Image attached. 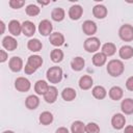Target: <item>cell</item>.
<instances>
[{"mask_svg":"<svg viewBox=\"0 0 133 133\" xmlns=\"http://www.w3.org/2000/svg\"><path fill=\"white\" fill-rule=\"evenodd\" d=\"M125 66L122 60L111 59L107 64V73L112 77H118L124 73Z\"/></svg>","mask_w":133,"mask_h":133,"instance_id":"6da1fadb","label":"cell"},{"mask_svg":"<svg viewBox=\"0 0 133 133\" xmlns=\"http://www.w3.org/2000/svg\"><path fill=\"white\" fill-rule=\"evenodd\" d=\"M47 80L50 83H59L62 79V70L60 66H51L48 69L47 74H46Z\"/></svg>","mask_w":133,"mask_h":133,"instance_id":"7a4b0ae2","label":"cell"},{"mask_svg":"<svg viewBox=\"0 0 133 133\" xmlns=\"http://www.w3.org/2000/svg\"><path fill=\"white\" fill-rule=\"evenodd\" d=\"M118 36L124 42L133 41V26L130 24H124L118 29Z\"/></svg>","mask_w":133,"mask_h":133,"instance_id":"3957f363","label":"cell"},{"mask_svg":"<svg viewBox=\"0 0 133 133\" xmlns=\"http://www.w3.org/2000/svg\"><path fill=\"white\" fill-rule=\"evenodd\" d=\"M84 50L88 53H95L100 49L101 46V42L98 37L96 36H90L88 38L85 39L84 42Z\"/></svg>","mask_w":133,"mask_h":133,"instance_id":"277c9868","label":"cell"},{"mask_svg":"<svg viewBox=\"0 0 133 133\" xmlns=\"http://www.w3.org/2000/svg\"><path fill=\"white\" fill-rule=\"evenodd\" d=\"M15 87L18 91H21V92H26L30 89L31 87V83L30 81L25 78V77H18L15 81Z\"/></svg>","mask_w":133,"mask_h":133,"instance_id":"5b68a950","label":"cell"},{"mask_svg":"<svg viewBox=\"0 0 133 133\" xmlns=\"http://www.w3.org/2000/svg\"><path fill=\"white\" fill-rule=\"evenodd\" d=\"M52 30H53V26L52 23L49 20H43L39 22L38 24V31L42 35L47 36V35H51L52 34Z\"/></svg>","mask_w":133,"mask_h":133,"instance_id":"8992f818","label":"cell"},{"mask_svg":"<svg viewBox=\"0 0 133 133\" xmlns=\"http://www.w3.org/2000/svg\"><path fill=\"white\" fill-rule=\"evenodd\" d=\"M97 24L90 20H86L83 22L82 24V31L83 33H85L86 35H89V36H92L96 32H97Z\"/></svg>","mask_w":133,"mask_h":133,"instance_id":"52a82bcc","label":"cell"},{"mask_svg":"<svg viewBox=\"0 0 133 133\" xmlns=\"http://www.w3.org/2000/svg\"><path fill=\"white\" fill-rule=\"evenodd\" d=\"M125 124H126V118L122 113H115L111 118V125L116 130L123 129L125 127Z\"/></svg>","mask_w":133,"mask_h":133,"instance_id":"ba28073f","label":"cell"},{"mask_svg":"<svg viewBox=\"0 0 133 133\" xmlns=\"http://www.w3.org/2000/svg\"><path fill=\"white\" fill-rule=\"evenodd\" d=\"M8 66H9V69H10L12 72H15V73L20 72V71L23 69V60H22V58L19 57V56H14V57H11V58L9 59V61H8Z\"/></svg>","mask_w":133,"mask_h":133,"instance_id":"9c48e42d","label":"cell"},{"mask_svg":"<svg viewBox=\"0 0 133 133\" xmlns=\"http://www.w3.org/2000/svg\"><path fill=\"white\" fill-rule=\"evenodd\" d=\"M2 46H3V48H5L8 51H14L18 47V42H17V39L14 36L7 35V36L3 37V39H2Z\"/></svg>","mask_w":133,"mask_h":133,"instance_id":"30bf717a","label":"cell"},{"mask_svg":"<svg viewBox=\"0 0 133 133\" xmlns=\"http://www.w3.org/2000/svg\"><path fill=\"white\" fill-rule=\"evenodd\" d=\"M22 33L25 36H32L35 33V25L31 21H24L22 23Z\"/></svg>","mask_w":133,"mask_h":133,"instance_id":"8fae6325","label":"cell"},{"mask_svg":"<svg viewBox=\"0 0 133 133\" xmlns=\"http://www.w3.org/2000/svg\"><path fill=\"white\" fill-rule=\"evenodd\" d=\"M57 96H58V90L55 86H50L48 91L44 95V100L47 102V103H54L56 100H57Z\"/></svg>","mask_w":133,"mask_h":133,"instance_id":"7c38bea8","label":"cell"},{"mask_svg":"<svg viewBox=\"0 0 133 133\" xmlns=\"http://www.w3.org/2000/svg\"><path fill=\"white\" fill-rule=\"evenodd\" d=\"M8 31L14 36L20 35L22 32V24H20V22L18 20H11L8 23Z\"/></svg>","mask_w":133,"mask_h":133,"instance_id":"4fadbf2b","label":"cell"},{"mask_svg":"<svg viewBox=\"0 0 133 133\" xmlns=\"http://www.w3.org/2000/svg\"><path fill=\"white\" fill-rule=\"evenodd\" d=\"M49 41H50L51 45H53L55 47H59L64 44V36L60 32H53L49 36Z\"/></svg>","mask_w":133,"mask_h":133,"instance_id":"5bb4252c","label":"cell"},{"mask_svg":"<svg viewBox=\"0 0 133 133\" xmlns=\"http://www.w3.org/2000/svg\"><path fill=\"white\" fill-rule=\"evenodd\" d=\"M83 8L80 5H72L69 9V17L72 20H79L82 17Z\"/></svg>","mask_w":133,"mask_h":133,"instance_id":"9a60e30c","label":"cell"},{"mask_svg":"<svg viewBox=\"0 0 133 133\" xmlns=\"http://www.w3.org/2000/svg\"><path fill=\"white\" fill-rule=\"evenodd\" d=\"M92 15L97 19H104L107 16V8L102 4H97L92 8Z\"/></svg>","mask_w":133,"mask_h":133,"instance_id":"2e32d148","label":"cell"},{"mask_svg":"<svg viewBox=\"0 0 133 133\" xmlns=\"http://www.w3.org/2000/svg\"><path fill=\"white\" fill-rule=\"evenodd\" d=\"M109 98L113 101H118L123 98V95H124V91H123V88L119 87V86H112L110 89H109Z\"/></svg>","mask_w":133,"mask_h":133,"instance_id":"e0dca14e","label":"cell"},{"mask_svg":"<svg viewBox=\"0 0 133 133\" xmlns=\"http://www.w3.org/2000/svg\"><path fill=\"white\" fill-rule=\"evenodd\" d=\"M92 84H94V80H92V78H91L90 76H88V75L82 76V77L80 78V80H79V87H80L81 89H83V90L89 89V88L92 86Z\"/></svg>","mask_w":133,"mask_h":133,"instance_id":"ac0fdd59","label":"cell"},{"mask_svg":"<svg viewBox=\"0 0 133 133\" xmlns=\"http://www.w3.org/2000/svg\"><path fill=\"white\" fill-rule=\"evenodd\" d=\"M118 55L123 59H130L131 57H133V47L129 45L121 47V49L118 50Z\"/></svg>","mask_w":133,"mask_h":133,"instance_id":"d6986e66","label":"cell"},{"mask_svg":"<svg viewBox=\"0 0 133 133\" xmlns=\"http://www.w3.org/2000/svg\"><path fill=\"white\" fill-rule=\"evenodd\" d=\"M38 105H39V99L34 95L28 96L26 98V100H25V106L30 110L36 109Z\"/></svg>","mask_w":133,"mask_h":133,"instance_id":"ffe728a7","label":"cell"},{"mask_svg":"<svg viewBox=\"0 0 133 133\" xmlns=\"http://www.w3.org/2000/svg\"><path fill=\"white\" fill-rule=\"evenodd\" d=\"M121 109L125 114H132L133 113V100L128 98L122 101Z\"/></svg>","mask_w":133,"mask_h":133,"instance_id":"44dd1931","label":"cell"},{"mask_svg":"<svg viewBox=\"0 0 133 133\" xmlns=\"http://www.w3.org/2000/svg\"><path fill=\"white\" fill-rule=\"evenodd\" d=\"M49 85H48V83L45 81V80H38V81H36V83L34 84V90H35V92L37 94V95H45L47 91H48V89H49Z\"/></svg>","mask_w":133,"mask_h":133,"instance_id":"7402d4cb","label":"cell"},{"mask_svg":"<svg viewBox=\"0 0 133 133\" xmlns=\"http://www.w3.org/2000/svg\"><path fill=\"white\" fill-rule=\"evenodd\" d=\"M64 16H65L64 9L61 7H55L51 12V18L55 22H61L64 19Z\"/></svg>","mask_w":133,"mask_h":133,"instance_id":"603a6c76","label":"cell"},{"mask_svg":"<svg viewBox=\"0 0 133 133\" xmlns=\"http://www.w3.org/2000/svg\"><path fill=\"white\" fill-rule=\"evenodd\" d=\"M27 48H28L30 51H32V52H38V51L42 50L43 44H42V42H41L39 39H37V38H31V39H29L28 43H27Z\"/></svg>","mask_w":133,"mask_h":133,"instance_id":"cb8c5ba5","label":"cell"},{"mask_svg":"<svg viewBox=\"0 0 133 133\" xmlns=\"http://www.w3.org/2000/svg\"><path fill=\"white\" fill-rule=\"evenodd\" d=\"M76 96H77L76 90H75L74 88H72V87H66V88H64V89L61 91V97H62V99H63L64 101H68V102L75 100Z\"/></svg>","mask_w":133,"mask_h":133,"instance_id":"d4e9b609","label":"cell"},{"mask_svg":"<svg viewBox=\"0 0 133 133\" xmlns=\"http://www.w3.org/2000/svg\"><path fill=\"white\" fill-rule=\"evenodd\" d=\"M107 60V56L102 53V52H97L94 56H92V63L96 65V66H102L105 64Z\"/></svg>","mask_w":133,"mask_h":133,"instance_id":"484cf974","label":"cell"},{"mask_svg":"<svg viewBox=\"0 0 133 133\" xmlns=\"http://www.w3.org/2000/svg\"><path fill=\"white\" fill-rule=\"evenodd\" d=\"M84 65H85V61H84V59H83L82 57H80V56H77V57L73 58V60L71 61V66H72V69H73L74 71H76V72H79V71L83 70Z\"/></svg>","mask_w":133,"mask_h":133,"instance_id":"4316f807","label":"cell"},{"mask_svg":"<svg viewBox=\"0 0 133 133\" xmlns=\"http://www.w3.org/2000/svg\"><path fill=\"white\" fill-rule=\"evenodd\" d=\"M27 64L31 65L35 70H37L42 64H43V58L38 55H30L27 60Z\"/></svg>","mask_w":133,"mask_h":133,"instance_id":"83f0119b","label":"cell"},{"mask_svg":"<svg viewBox=\"0 0 133 133\" xmlns=\"http://www.w3.org/2000/svg\"><path fill=\"white\" fill-rule=\"evenodd\" d=\"M116 52V47L113 43H105L102 46V53H104L106 56H112Z\"/></svg>","mask_w":133,"mask_h":133,"instance_id":"f1b7e54d","label":"cell"},{"mask_svg":"<svg viewBox=\"0 0 133 133\" xmlns=\"http://www.w3.org/2000/svg\"><path fill=\"white\" fill-rule=\"evenodd\" d=\"M91 92H92V96H94L96 99H98V100H102V99H104V98L106 97V95H107L106 89H105L103 86H101V85H97V86H95V87L92 88Z\"/></svg>","mask_w":133,"mask_h":133,"instance_id":"f546056e","label":"cell"},{"mask_svg":"<svg viewBox=\"0 0 133 133\" xmlns=\"http://www.w3.org/2000/svg\"><path fill=\"white\" fill-rule=\"evenodd\" d=\"M53 122V114L49 111H44L39 114V123L44 126H48Z\"/></svg>","mask_w":133,"mask_h":133,"instance_id":"4dcf8cb0","label":"cell"},{"mask_svg":"<svg viewBox=\"0 0 133 133\" xmlns=\"http://www.w3.org/2000/svg\"><path fill=\"white\" fill-rule=\"evenodd\" d=\"M50 57H51V60L53 62L58 63L63 59V52L60 49H54V50L51 51Z\"/></svg>","mask_w":133,"mask_h":133,"instance_id":"1f68e13d","label":"cell"},{"mask_svg":"<svg viewBox=\"0 0 133 133\" xmlns=\"http://www.w3.org/2000/svg\"><path fill=\"white\" fill-rule=\"evenodd\" d=\"M72 133H84L85 132V125L81 121H76L71 126Z\"/></svg>","mask_w":133,"mask_h":133,"instance_id":"d6a6232c","label":"cell"},{"mask_svg":"<svg viewBox=\"0 0 133 133\" xmlns=\"http://www.w3.org/2000/svg\"><path fill=\"white\" fill-rule=\"evenodd\" d=\"M25 11H26V14H27L28 16H30V17H35V16H37V15L39 14L41 8H39L38 6H36V5H34V4H29V5H27V7L25 8Z\"/></svg>","mask_w":133,"mask_h":133,"instance_id":"836d02e7","label":"cell"},{"mask_svg":"<svg viewBox=\"0 0 133 133\" xmlns=\"http://www.w3.org/2000/svg\"><path fill=\"white\" fill-rule=\"evenodd\" d=\"M85 132L86 133H99L100 127L96 123H88L85 125Z\"/></svg>","mask_w":133,"mask_h":133,"instance_id":"e575fe53","label":"cell"},{"mask_svg":"<svg viewBox=\"0 0 133 133\" xmlns=\"http://www.w3.org/2000/svg\"><path fill=\"white\" fill-rule=\"evenodd\" d=\"M8 4H9V6H10L11 8L19 9V8H21V7L25 4V1H23V0H10V1L8 2Z\"/></svg>","mask_w":133,"mask_h":133,"instance_id":"d590c367","label":"cell"},{"mask_svg":"<svg viewBox=\"0 0 133 133\" xmlns=\"http://www.w3.org/2000/svg\"><path fill=\"white\" fill-rule=\"evenodd\" d=\"M126 87H127L128 90L133 91V76H131V77H129L127 79V81H126Z\"/></svg>","mask_w":133,"mask_h":133,"instance_id":"8d00e7d4","label":"cell"},{"mask_svg":"<svg viewBox=\"0 0 133 133\" xmlns=\"http://www.w3.org/2000/svg\"><path fill=\"white\" fill-rule=\"evenodd\" d=\"M24 71H25V74H27V75H30V74H33L36 70L34 69V68H32L31 65H29V64H25V68H24Z\"/></svg>","mask_w":133,"mask_h":133,"instance_id":"74e56055","label":"cell"},{"mask_svg":"<svg viewBox=\"0 0 133 133\" xmlns=\"http://www.w3.org/2000/svg\"><path fill=\"white\" fill-rule=\"evenodd\" d=\"M7 59V53L4 50H0V62H4Z\"/></svg>","mask_w":133,"mask_h":133,"instance_id":"f35d334b","label":"cell"},{"mask_svg":"<svg viewBox=\"0 0 133 133\" xmlns=\"http://www.w3.org/2000/svg\"><path fill=\"white\" fill-rule=\"evenodd\" d=\"M55 133H69V130H68L65 127H60V128H58V129L56 130Z\"/></svg>","mask_w":133,"mask_h":133,"instance_id":"ab89813d","label":"cell"},{"mask_svg":"<svg viewBox=\"0 0 133 133\" xmlns=\"http://www.w3.org/2000/svg\"><path fill=\"white\" fill-rule=\"evenodd\" d=\"M124 133H133V126H127L124 130Z\"/></svg>","mask_w":133,"mask_h":133,"instance_id":"60d3db41","label":"cell"},{"mask_svg":"<svg viewBox=\"0 0 133 133\" xmlns=\"http://www.w3.org/2000/svg\"><path fill=\"white\" fill-rule=\"evenodd\" d=\"M0 25H1V33L4 32V28H5V24L3 21H0Z\"/></svg>","mask_w":133,"mask_h":133,"instance_id":"b9f144b4","label":"cell"},{"mask_svg":"<svg viewBox=\"0 0 133 133\" xmlns=\"http://www.w3.org/2000/svg\"><path fill=\"white\" fill-rule=\"evenodd\" d=\"M37 3H38V4H42V5H47V4H49V3H50V1L43 2V1H39V0H38V1H37Z\"/></svg>","mask_w":133,"mask_h":133,"instance_id":"7bdbcfd3","label":"cell"},{"mask_svg":"<svg viewBox=\"0 0 133 133\" xmlns=\"http://www.w3.org/2000/svg\"><path fill=\"white\" fill-rule=\"evenodd\" d=\"M2 133H15V132L11 131V130H6V131H4V132H2Z\"/></svg>","mask_w":133,"mask_h":133,"instance_id":"ee69618b","label":"cell"}]
</instances>
